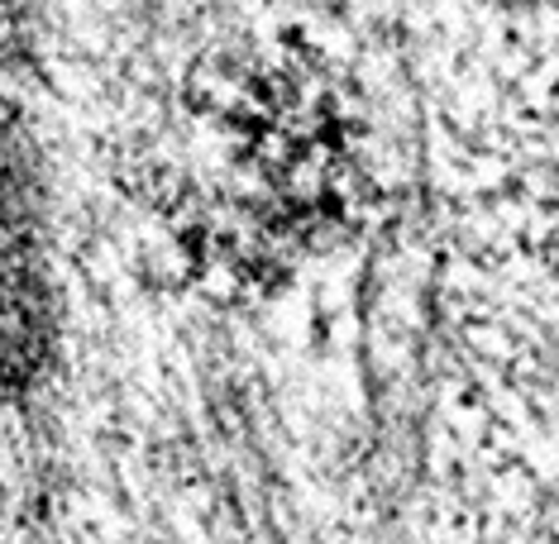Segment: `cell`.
Returning a JSON list of instances; mask_svg holds the SVG:
<instances>
[{"instance_id": "cell-1", "label": "cell", "mask_w": 559, "mask_h": 544, "mask_svg": "<svg viewBox=\"0 0 559 544\" xmlns=\"http://www.w3.org/2000/svg\"><path fill=\"white\" fill-rule=\"evenodd\" d=\"M368 124L345 72L311 44H253L197 72L182 168L197 225L245 263H292L364 210Z\"/></svg>"}]
</instances>
